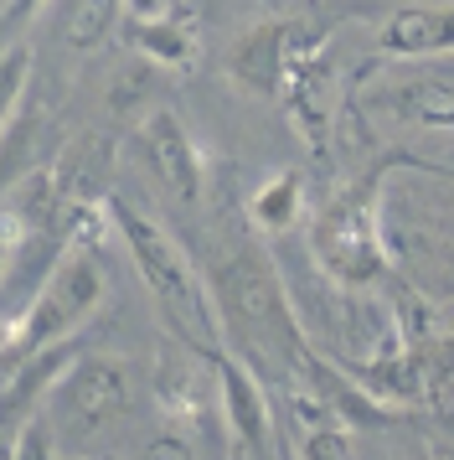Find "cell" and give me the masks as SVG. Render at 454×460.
<instances>
[{
  "instance_id": "8",
  "label": "cell",
  "mask_w": 454,
  "mask_h": 460,
  "mask_svg": "<svg viewBox=\"0 0 454 460\" xmlns=\"http://www.w3.org/2000/svg\"><path fill=\"white\" fill-rule=\"evenodd\" d=\"M212 383H217V409H223L227 460H274V403H268L264 377L238 352L217 347Z\"/></svg>"
},
{
  "instance_id": "13",
  "label": "cell",
  "mask_w": 454,
  "mask_h": 460,
  "mask_svg": "<svg viewBox=\"0 0 454 460\" xmlns=\"http://www.w3.org/2000/svg\"><path fill=\"white\" fill-rule=\"evenodd\" d=\"M388 109L413 129H444L454 135V78H418L388 93Z\"/></svg>"
},
{
  "instance_id": "4",
  "label": "cell",
  "mask_w": 454,
  "mask_h": 460,
  "mask_svg": "<svg viewBox=\"0 0 454 460\" xmlns=\"http://www.w3.org/2000/svg\"><path fill=\"white\" fill-rule=\"evenodd\" d=\"M103 300H109V274L99 264V249H62L41 290L21 305V315L0 336V373L31 352L78 341V332L99 315Z\"/></svg>"
},
{
  "instance_id": "2",
  "label": "cell",
  "mask_w": 454,
  "mask_h": 460,
  "mask_svg": "<svg viewBox=\"0 0 454 460\" xmlns=\"http://www.w3.org/2000/svg\"><path fill=\"white\" fill-rule=\"evenodd\" d=\"M403 166L454 176V166H444V161L382 155L362 176L341 181L320 208L310 212V253H315L320 274L336 279L341 290H377V285L392 279V249H388V233H382V191Z\"/></svg>"
},
{
  "instance_id": "14",
  "label": "cell",
  "mask_w": 454,
  "mask_h": 460,
  "mask_svg": "<svg viewBox=\"0 0 454 460\" xmlns=\"http://www.w3.org/2000/svg\"><path fill=\"white\" fill-rule=\"evenodd\" d=\"M31 63H37V52H31L26 42L0 47V140H5L11 125L21 119L26 88H31Z\"/></svg>"
},
{
  "instance_id": "20",
  "label": "cell",
  "mask_w": 454,
  "mask_h": 460,
  "mask_svg": "<svg viewBox=\"0 0 454 460\" xmlns=\"http://www.w3.org/2000/svg\"><path fill=\"white\" fill-rule=\"evenodd\" d=\"M67 460H99V456H67Z\"/></svg>"
},
{
  "instance_id": "6",
  "label": "cell",
  "mask_w": 454,
  "mask_h": 460,
  "mask_svg": "<svg viewBox=\"0 0 454 460\" xmlns=\"http://www.w3.org/2000/svg\"><path fill=\"white\" fill-rule=\"evenodd\" d=\"M124 409H129V362L114 352H83L67 362L47 394V429L52 439H67V445H83V439L103 435L109 424H119Z\"/></svg>"
},
{
  "instance_id": "18",
  "label": "cell",
  "mask_w": 454,
  "mask_h": 460,
  "mask_svg": "<svg viewBox=\"0 0 454 460\" xmlns=\"http://www.w3.org/2000/svg\"><path fill=\"white\" fill-rule=\"evenodd\" d=\"M41 5H47V0H5V5H0V37H16L31 16H41Z\"/></svg>"
},
{
  "instance_id": "19",
  "label": "cell",
  "mask_w": 454,
  "mask_h": 460,
  "mask_svg": "<svg viewBox=\"0 0 454 460\" xmlns=\"http://www.w3.org/2000/svg\"><path fill=\"white\" fill-rule=\"evenodd\" d=\"M186 0H124L119 16H165V11H181Z\"/></svg>"
},
{
  "instance_id": "17",
  "label": "cell",
  "mask_w": 454,
  "mask_h": 460,
  "mask_svg": "<svg viewBox=\"0 0 454 460\" xmlns=\"http://www.w3.org/2000/svg\"><path fill=\"white\" fill-rule=\"evenodd\" d=\"M140 460H196V450H191V439H186L181 429H165V435L144 439Z\"/></svg>"
},
{
  "instance_id": "11",
  "label": "cell",
  "mask_w": 454,
  "mask_h": 460,
  "mask_svg": "<svg viewBox=\"0 0 454 460\" xmlns=\"http://www.w3.org/2000/svg\"><path fill=\"white\" fill-rule=\"evenodd\" d=\"M124 47H135L144 63L165 67V73H186L202 58V31H196V11H165V16H119Z\"/></svg>"
},
{
  "instance_id": "21",
  "label": "cell",
  "mask_w": 454,
  "mask_h": 460,
  "mask_svg": "<svg viewBox=\"0 0 454 460\" xmlns=\"http://www.w3.org/2000/svg\"><path fill=\"white\" fill-rule=\"evenodd\" d=\"M284 460H289V456H284Z\"/></svg>"
},
{
  "instance_id": "1",
  "label": "cell",
  "mask_w": 454,
  "mask_h": 460,
  "mask_svg": "<svg viewBox=\"0 0 454 460\" xmlns=\"http://www.w3.org/2000/svg\"><path fill=\"white\" fill-rule=\"evenodd\" d=\"M206 295H212L227 352H238L253 373H279L284 383H294L300 362L310 357V336L264 243L223 253L206 274Z\"/></svg>"
},
{
  "instance_id": "12",
  "label": "cell",
  "mask_w": 454,
  "mask_h": 460,
  "mask_svg": "<svg viewBox=\"0 0 454 460\" xmlns=\"http://www.w3.org/2000/svg\"><path fill=\"white\" fill-rule=\"evenodd\" d=\"M305 176L300 171H274V176H264L258 181V191L248 197V223L258 233H268V238H279V233H294L300 223H305Z\"/></svg>"
},
{
  "instance_id": "7",
  "label": "cell",
  "mask_w": 454,
  "mask_h": 460,
  "mask_svg": "<svg viewBox=\"0 0 454 460\" xmlns=\"http://www.w3.org/2000/svg\"><path fill=\"white\" fill-rule=\"evenodd\" d=\"M129 150H135V161L144 166V176L155 181V187L176 202V208H202L206 197V161L196 140H191V129L176 109H150L135 135H129Z\"/></svg>"
},
{
  "instance_id": "3",
  "label": "cell",
  "mask_w": 454,
  "mask_h": 460,
  "mask_svg": "<svg viewBox=\"0 0 454 460\" xmlns=\"http://www.w3.org/2000/svg\"><path fill=\"white\" fill-rule=\"evenodd\" d=\"M103 208H109V223H114V233L124 238V253H129L135 274L144 279L150 300H155L161 315L170 321L176 341H186V347H196V352L212 357L223 347V326H217V311H212L206 279L196 274L191 253L181 249V238L165 228V223H155L140 202H129L119 187L109 191Z\"/></svg>"
},
{
  "instance_id": "16",
  "label": "cell",
  "mask_w": 454,
  "mask_h": 460,
  "mask_svg": "<svg viewBox=\"0 0 454 460\" xmlns=\"http://www.w3.org/2000/svg\"><path fill=\"white\" fill-rule=\"evenodd\" d=\"M294 460H356V439L346 424H315V429H300Z\"/></svg>"
},
{
  "instance_id": "10",
  "label": "cell",
  "mask_w": 454,
  "mask_h": 460,
  "mask_svg": "<svg viewBox=\"0 0 454 460\" xmlns=\"http://www.w3.org/2000/svg\"><path fill=\"white\" fill-rule=\"evenodd\" d=\"M433 58H454V0L392 5L377 31V63H433Z\"/></svg>"
},
{
  "instance_id": "9",
  "label": "cell",
  "mask_w": 454,
  "mask_h": 460,
  "mask_svg": "<svg viewBox=\"0 0 454 460\" xmlns=\"http://www.w3.org/2000/svg\"><path fill=\"white\" fill-rule=\"evenodd\" d=\"M279 109H284L289 129L300 135V146L310 150V161H326L336 146V114H341V67L330 58V47L294 63L279 93Z\"/></svg>"
},
{
  "instance_id": "15",
  "label": "cell",
  "mask_w": 454,
  "mask_h": 460,
  "mask_svg": "<svg viewBox=\"0 0 454 460\" xmlns=\"http://www.w3.org/2000/svg\"><path fill=\"white\" fill-rule=\"evenodd\" d=\"M41 223H37V212L21 202L16 191H5L0 197V285H5V274L16 270V259L26 249H31V238H41Z\"/></svg>"
},
{
  "instance_id": "5",
  "label": "cell",
  "mask_w": 454,
  "mask_h": 460,
  "mask_svg": "<svg viewBox=\"0 0 454 460\" xmlns=\"http://www.w3.org/2000/svg\"><path fill=\"white\" fill-rule=\"evenodd\" d=\"M330 31H336V22H330V16H315V11H294V16L253 22L248 31H238V42L227 47V58H223L227 84H238L243 93H253V99L279 104L284 78L294 73V63H305V58H315V52H326Z\"/></svg>"
}]
</instances>
